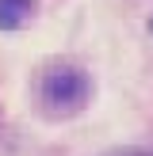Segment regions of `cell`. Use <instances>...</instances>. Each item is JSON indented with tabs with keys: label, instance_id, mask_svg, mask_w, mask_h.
<instances>
[{
	"label": "cell",
	"instance_id": "2",
	"mask_svg": "<svg viewBox=\"0 0 153 156\" xmlns=\"http://www.w3.org/2000/svg\"><path fill=\"white\" fill-rule=\"evenodd\" d=\"M38 0H0V30H19L35 15Z\"/></svg>",
	"mask_w": 153,
	"mask_h": 156
},
{
	"label": "cell",
	"instance_id": "1",
	"mask_svg": "<svg viewBox=\"0 0 153 156\" xmlns=\"http://www.w3.org/2000/svg\"><path fill=\"white\" fill-rule=\"evenodd\" d=\"M88 95H92V80H88V73L76 69V65H54V69H46L42 84H38L42 107L50 114H58V118H69V114L84 111Z\"/></svg>",
	"mask_w": 153,
	"mask_h": 156
},
{
	"label": "cell",
	"instance_id": "3",
	"mask_svg": "<svg viewBox=\"0 0 153 156\" xmlns=\"http://www.w3.org/2000/svg\"><path fill=\"white\" fill-rule=\"evenodd\" d=\"M134 156H153V152H134Z\"/></svg>",
	"mask_w": 153,
	"mask_h": 156
}]
</instances>
